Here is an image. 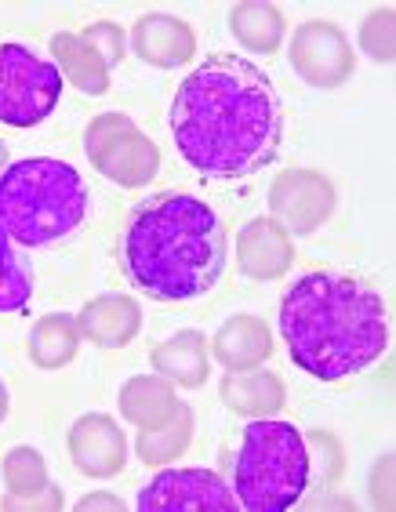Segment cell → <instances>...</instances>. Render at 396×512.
I'll list each match as a JSON object with an SVG mask.
<instances>
[{"mask_svg":"<svg viewBox=\"0 0 396 512\" xmlns=\"http://www.w3.org/2000/svg\"><path fill=\"white\" fill-rule=\"evenodd\" d=\"M360 51L367 59H375L378 66H389L396 59V11L393 4L367 11V19L360 22Z\"/></svg>","mask_w":396,"mask_h":512,"instance_id":"obj_25","label":"cell"},{"mask_svg":"<svg viewBox=\"0 0 396 512\" xmlns=\"http://www.w3.org/2000/svg\"><path fill=\"white\" fill-rule=\"evenodd\" d=\"M218 396L233 414L244 418H273L280 407L288 404V385L277 371L255 367V371H226L218 382Z\"/></svg>","mask_w":396,"mask_h":512,"instance_id":"obj_16","label":"cell"},{"mask_svg":"<svg viewBox=\"0 0 396 512\" xmlns=\"http://www.w3.org/2000/svg\"><path fill=\"white\" fill-rule=\"evenodd\" d=\"M120 266L131 287L157 302L208 295L226 269V226L193 193H157L128 215Z\"/></svg>","mask_w":396,"mask_h":512,"instance_id":"obj_3","label":"cell"},{"mask_svg":"<svg viewBox=\"0 0 396 512\" xmlns=\"http://www.w3.org/2000/svg\"><path fill=\"white\" fill-rule=\"evenodd\" d=\"M193 444V411L186 404L175 407L168 422L157 425V429H139V440H135V454H139L146 465H168L179 462L182 454Z\"/></svg>","mask_w":396,"mask_h":512,"instance_id":"obj_22","label":"cell"},{"mask_svg":"<svg viewBox=\"0 0 396 512\" xmlns=\"http://www.w3.org/2000/svg\"><path fill=\"white\" fill-rule=\"evenodd\" d=\"M273 349H277L273 345V331L255 313L229 316L226 324L215 331V338H211V356L226 371H255V367H266Z\"/></svg>","mask_w":396,"mask_h":512,"instance_id":"obj_15","label":"cell"},{"mask_svg":"<svg viewBox=\"0 0 396 512\" xmlns=\"http://www.w3.org/2000/svg\"><path fill=\"white\" fill-rule=\"evenodd\" d=\"M88 186L73 164L30 157L0 175V226L11 244L51 247L73 237L88 218Z\"/></svg>","mask_w":396,"mask_h":512,"instance_id":"obj_4","label":"cell"},{"mask_svg":"<svg viewBox=\"0 0 396 512\" xmlns=\"http://www.w3.org/2000/svg\"><path fill=\"white\" fill-rule=\"evenodd\" d=\"M149 367H153V375L168 378L175 389H200L211 375L208 338L200 331H179V335L164 338L160 345H153Z\"/></svg>","mask_w":396,"mask_h":512,"instance_id":"obj_17","label":"cell"},{"mask_svg":"<svg viewBox=\"0 0 396 512\" xmlns=\"http://www.w3.org/2000/svg\"><path fill=\"white\" fill-rule=\"evenodd\" d=\"M62 505H66V498H62V487H55V483H48V487H40L37 494H4L0 498V509L4 512H59Z\"/></svg>","mask_w":396,"mask_h":512,"instance_id":"obj_27","label":"cell"},{"mask_svg":"<svg viewBox=\"0 0 396 512\" xmlns=\"http://www.w3.org/2000/svg\"><path fill=\"white\" fill-rule=\"evenodd\" d=\"M237 266L251 280H280L295 266V244L273 218H251L237 233Z\"/></svg>","mask_w":396,"mask_h":512,"instance_id":"obj_13","label":"cell"},{"mask_svg":"<svg viewBox=\"0 0 396 512\" xmlns=\"http://www.w3.org/2000/svg\"><path fill=\"white\" fill-rule=\"evenodd\" d=\"M131 51L139 55L146 66L175 69L186 66L197 55V33L186 19L164 15V11H149L131 26Z\"/></svg>","mask_w":396,"mask_h":512,"instance_id":"obj_12","label":"cell"},{"mask_svg":"<svg viewBox=\"0 0 396 512\" xmlns=\"http://www.w3.org/2000/svg\"><path fill=\"white\" fill-rule=\"evenodd\" d=\"M4 168H8V146L0 142V175H4Z\"/></svg>","mask_w":396,"mask_h":512,"instance_id":"obj_30","label":"cell"},{"mask_svg":"<svg viewBox=\"0 0 396 512\" xmlns=\"http://www.w3.org/2000/svg\"><path fill=\"white\" fill-rule=\"evenodd\" d=\"M171 135L197 175L215 182L251 178L280 153V95L255 62L211 55L175 91Z\"/></svg>","mask_w":396,"mask_h":512,"instance_id":"obj_1","label":"cell"},{"mask_svg":"<svg viewBox=\"0 0 396 512\" xmlns=\"http://www.w3.org/2000/svg\"><path fill=\"white\" fill-rule=\"evenodd\" d=\"M309 444L291 422L251 418L237 454L233 494L248 512H284L309 487Z\"/></svg>","mask_w":396,"mask_h":512,"instance_id":"obj_5","label":"cell"},{"mask_svg":"<svg viewBox=\"0 0 396 512\" xmlns=\"http://www.w3.org/2000/svg\"><path fill=\"white\" fill-rule=\"evenodd\" d=\"M229 33L251 55H277L288 33V19L269 0H244L229 11Z\"/></svg>","mask_w":396,"mask_h":512,"instance_id":"obj_19","label":"cell"},{"mask_svg":"<svg viewBox=\"0 0 396 512\" xmlns=\"http://www.w3.org/2000/svg\"><path fill=\"white\" fill-rule=\"evenodd\" d=\"M288 59L291 69L313 88H342L357 73L353 44L335 22L327 19H309L302 26H295Z\"/></svg>","mask_w":396,"mask_h":512,"instance_id":"obj_9","label":"cell"},{"mask_svg":"<svg viewBox=\"0 0 396 512\" xmlns=\"http://www.w3.org/2000/svg\"><path fill=\"white\" fill-rule=\"evenodd\" d=\"M117 407H120V418L128 425H135V429H157V425H164L175 414L179 393H175V385L168 378L135 375L120 385Z\"/></svg>","mask_w":396,"mask_h":512,"instance_id":"obj_18","label":"cell"},{"mask_svg":"<svg viewBox=\"0 0 396 512\" xmlns=\"http://www.w3.org/2000/svg\"><path fill=\"white\" fill-rule=\"evenodd\" d=\"M80 338L99 349H124L142 331V306L131 295H99L77 313Z\"/></svg>","mask_w":396,"mask_h":512,"instance_id":"obj_14","label":"cell"},{"mask_svg":"<svg viewBox=\"0 0 396 512\" xmlns=\"http://www.w3.org/2000/svg\"><path fill=\"white\" fill-rule=\"evenodd\" d=\"M80 327L77 316L70 313H51L40 316L30 331V360L40 371H59V367L73 364L80 353Z\"/></svg>","mask_w":396,"mask_h":512,"instance_id":"obj_21","label":"cell"},{"mask_svg":"<svg viewBox=\"0 0 396 512\" xmlns=\"http://www.w3.org/2000/svg\"><path fill=\"white\" fill-rule=\"evenodd\" d=\"M335 182L317 168L280 171L269 186V218L288 237H309L324 226L335 211Z\"/></svg>","mask_w":396,"mask_h":512,"instance_id":"obj_8","label":"cell"},{"mask_svg":"<svg viewBox=\"0 0 396 512\" xmlns=\"http://www.w3.org/2000/svg\"><path fill=\"white\" fill-rule=\"evenodd\" d=\"M8 407H11V396H8V385L0 382V422L8 418Z\"/></svg>","mask_w":396,"mask_h":512,"instance_id":"obj_29","label":"cell"},{"mask_svg":"<svg viewBox=\"0 0 396 512\" xmlns=\"http://www.w3.org/2000/svg\"><path fill=\"white\" fill-rule=\"evenodd\" d=\"M80 37L88 40L91 48L99 51V59L106 62V69L113 73V69L124 62V51H128V33H124V26H117V22H91L88 30L80 33Z\"/></svg>","mask_w":396,"mask_h":512,"instance_id":"obj_26","label":"cell"},{"mask_svg":"<svg viewBox=\"0 0 396 512\" xmlns=\"http://www.w3.org/2000/svg\"><path fill=\"white\" fill-rule=\"evenodd\" d=\"M77 512H124V502L113 494H84L77 502Z\"/></svg>","mask_w":396,"mask_h":512,"instance_id":"obj_28","label":"cell"},{"mask_svg":"<svg viewBox=\"0 0 396 512\" xmlns=\"http://www.w3.org/2000/svg\"><path fill=\"white\" fill-rule=\"evenodd\" d=\"M51 55H55L62 80H70L77 91H84V95H106L109 91L106 62L99 59V51L91 48L80 33H55L51 37Z\"/></svg>","mask_w":396,"mask_h":512,"instance_id":"obj_20","label":"cell"},{"mask_svg":"<svg viewBox=\"0 0 396 512\" xmlns=\"http://www.w3.org/2000/svg\"><path fill=\"white\" fill-rule=\"evenodd\" d=\"M280 335L291 364L317 382H342L386 353V302L349 273H306L280 302Z\"/></svg>","mask_w":396,"mask_h":512,"instance_id":"obj_2","label":"cell"},{"mask_svg":"<svg viewBox=\"0 0 396 512\" xmlns=\"http://www.w3.org/2000/svg\"><path fill=\"white\" fill-rule=\"evenodd\" d=\"M48 462L44 454L33 447H11L4 454V487L8 494H37L40 487H48Z\"/></svg>","mask_w":396,"mask_h":512,"instance_id":"obj_24","label":"cell"},{"mask_svg":"<svg viewBox=\"0 0 396 512\" xmlns=\"http://www.w3.org/2000/svg\"><path fill=\"white\" fill-rule=\"evenodd\" d=\"M84 153L91 168L120 189L149 186L160 171V146L128 113H99L84 128Z\"/></svg>","mask_w":396,"mask_h":512,"instance_id":"obj_6","label":"cell"},{"mask_svg":"<svg viewBox=\"0 0 396 512\" xmlns=\"http://www.w3.org/2000/svg\"><path fill=\"white\" fill-rule=\"evenodd\" d=\"M70 458L77 473L91 480H113L128 465V436L120 433V425L109 414H84L70 425Z\"/></svg>","mask_w":396,"mask_h":512,"instance_id":"obj_11","label":"cell"},{"mask_svg":"<svg viewBox=\"0 0 396 512\" xmlns=\"http://www.w3.org/2000/svg\"><path fill=\"white\" fill-rule=\"evenodd\" d=\"M142 512H233L237 494L211 469H164L142 487Z\"/></svg>","mask_w":396,"mask_h":512,"instance_id":"obj_10","label":"cell"},{"mask_svg":"<svg viewBox=\"0 0 396 512\" xmlns=\"http://www.w3.org/2000/svg\"><path fill=\"white\" fill-rule=\"evenodd\" d=\"M30 295H33L30 269L15 255L11 237L0 226V313H22V309L30 306Z\"/></svg>","mask_w":396,"mask_h":512,"instance_id":"obj_23","label":"cell"},{"mask_svg":"<svg viewBox=\"0 0 396 512\" xmlns=\"http://www.w3.org/2000/svg\"><path fill=\"white\" fill-rule=\"evenodd\" d=\"M62 99V73L26 44H0V120L33 128L48 120Z\"/></svg>","mask_w":396,"mask_h":512,"instance_id":"obj_7","label":"cell"}]
</instances>
